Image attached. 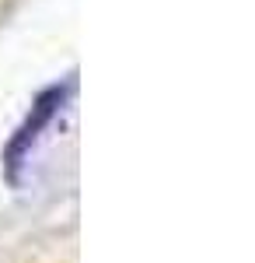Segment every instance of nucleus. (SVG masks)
I'll return each mask as SVG.
<instances>
[{
  "label": "nucleus",
  "mask_w": 255,
  "mask_h": 263,
  "mask_svg": "<svg viewBox=\"0 0 255 263\" xmlns=\"http://www.w3.org/2000/svg\"><path fill=\"white\" fill-rule=\"evenodd\" d=\"M70 91H74V81H63V84H49L46 91L35 95L32 109H28V116L21 120V126L14 130V137H11L7 147H4V176H7L11 182H18L21 165L32 158V147L39 144L42 130L63 112V105H67V99H70Z\"/></svg>",
  "instance_id": "1"
}]
</instances>
